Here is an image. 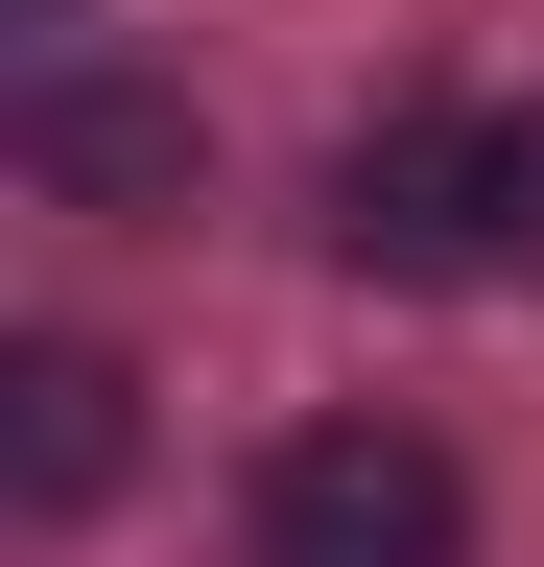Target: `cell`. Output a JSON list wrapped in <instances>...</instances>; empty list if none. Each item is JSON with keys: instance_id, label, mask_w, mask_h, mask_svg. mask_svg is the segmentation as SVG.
I'll return each instance as SVG.
<instances>
[{"instance_id": "obj_1", "label": "cell", "mask_w": 544, "mask_h": 567, "mask_svg": "<svg viewBox=\"0 0 544 567\" xmlns=\"http://www.w3.org/2000/svg\"><path fill=\"white\" fill-rule=\"evenodd\" d=\"M331 237H356L379 284H497V260H544V118H473V95L379 118L356 166H331Z\"/></svg>"}, {"instance_id": "obj_2", "label": "cell", "mask_w": 544, "mask_h": 567, "mask_svg": "<svg viewBox=\"0 0 544 567\" xmlns=\"http://www.w3.org/2000/svg\"><path fill=\"white\" fill-rule=\"evenodd\" d=\"M260 567H473V496L427 425H308L260 450Z\"/></svg>"}, {"instance_id": "obj_3", "label": "cell", "mask_w": 544, "mask_h": 567, "mask_svg": "<svg viewBox=\"0 0 544 567\" xmlns=\"http://www.w3.org/2000/svg\"><path fill=\"white\" fill-rule=\"evenodd\" d=\"M0 496H24V520H95V496H119V354L95 331H24V354H0Z\"/></svg>"}, {"instance_id": "obj_4", "label": "cell", "mask_w": 544, "mask_h": 567, "mask_svg": "<svg viewBox=\"0 0 544 567\" xmlns=\"http://www.w3.org/2000/svg\"><path fill=\"white\" fill-rule=\"evenodd\" d=\"M24 166L72 189V213H166V189H189V95H119V71H48V95H24Z\"/></svg>"}]
</instances>
